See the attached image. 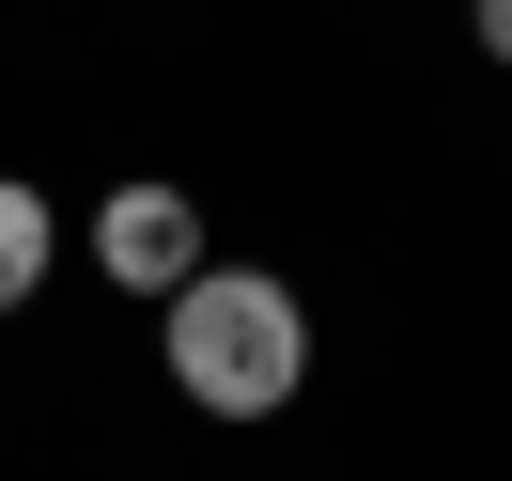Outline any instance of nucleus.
I'll use <instances>...</instances> for the list:
<instances>
[{"label":"nucleus","mask_w":512,"mask_h":481,"mask_svg":"<svg viewBox=\"0 0 512 481\" xmlns=\"http://www.w3.org/2000/svg\"><path fill=\"white\" fill-rule=\"evenodd\" d=\"M94 264H109V295H187L218 249H202V202L140 171V187H109V202H94Z\"/></svg>","instance_id":"obj_2"},{"label":"nucleus","mask_w":512,"mask_h":481,"mask_svg":"<svg viewBox=\"0 0 512 481\" xmlns=\"http://www.w3.org/2000/svg\"><path fill=\"white\" fill-rule=\"evenodd\" d=\"M156 357H171V388L202 419H280L311 388V311L264 264H202L187 295H156Z\"/></svg>","instance_id":"obj_1"},{"label":"nucleus","mask_w":512,"mask_h":481,"mask_svg":"<svg viewBox=\"0 0 512 481\" xmlns=\"http://www.w3.org/2000/svg\"><path fill=\"white\" fill-rule=\"evenodd\" d=\"M466 16H481V63H512V0H466Z\"/></svg>","instance_id":"obj_4"},{"label":"nucleus","mask_w":512,"mask_h":481,"mask_svg":"<svg viewBox=\"0 0 512 481\" xmlns=\"http://www.w3.org/2000/svg\"><path fill=\"white\" fill-rule=\"evenodd\" d=\"M47 264H63V218H47V187H32V171H0V311H32V295H47Z\"/></svg>","instance_id":"obj_3"}]
</instances>
